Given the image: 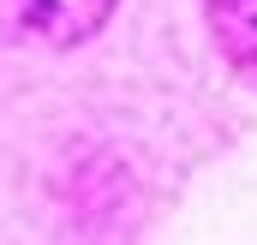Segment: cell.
I'll list each match as a JSON object with an SVG mask.
<instances>
[{
    "label": "cell",
    "instance_id": "7a4b0ae2",
    "mask_svg": "<svg viewBox=\"0 0 257 245\" xmlns=\"http://www.w3.org/2000/svg\"><path fill=\"white\" fill-rule=\"evenodd\" d=\"M209 30L233 66L257 72V0H209Z\"/></svg>",
    "mask_w": 257,
    "mask_h": 245
},
{
    "label": "cell",
    "instance_id": "6da1fadb",
    "mask_svg": "<svg viewBox=\"0 0 257 245\" xmlns=\"http://www.w3.org/2000/svg\"><path fill=\"white\" fill-rule=\"evenodd\" d=\"M114 0H0V36L30 48H72L102 30Z\"/></svg>",
    "mask_w": 257,
    "mask_h": 245
}]
</instances>
